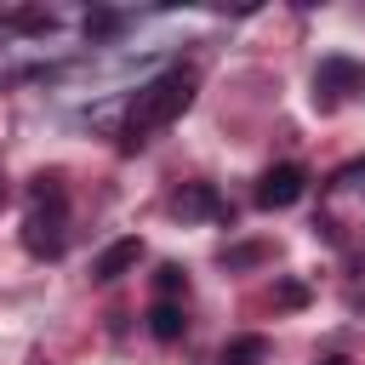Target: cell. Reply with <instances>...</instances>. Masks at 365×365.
<instances>
[{
	"instance_id": "obj_3",
	"label": "cell",
	"mask_w": 365,
	"mask_h": 365,
	"mask_svg": "<svg viewBox=\"0 0 365 365\" xmlns=\"http://www.w3.org/2000/svg\"><path fill=\"white\" fill-rule=\"evenodd\" d=\"M302 188H308V171L285 160V165L262 171V182H257V205H262V211H285V205L302 200Z\"/></svg>"
},
{
	"instance_id": "obj_7",
	"label": "cell",
	"mask_w": 365,
	"mask_h": 365,
	"mask_svg": "<svg viewBox=\"0 0 365 365\" xmlns=\"http://www.w3.org/2000/svg\"><path fill=\"white\" fill-rule=\"evenodd\" d=\"M354 80H359V68L342 63V57H331V63H319V80H314V86H319L325 97H336V86H354Z\"/></svg>"
},
{
	"instance_id": "obj_9",
	"label": "cell",
	"mask_w": 365,
	"mask_h": 365,
	"mask_svg": "<svg viewBox=\"0 0 365 365\" xmlns=\"http://www.w3.org/2000/svg\"><path fill=\"white\" fill-rule=\"evenodd\" d=\"M154 285H160V302H171V297H177V291H182V268H177V262H165V268H160V279H154Z\"/></svg>"
},
{
	"instance_id": "obj_8",
	"label": "cell",
	"mask_w": 365,
	"mask_h": 365,
	"mask_svg": "<svg viewBox=\"0 0 365 365\" xmlns=\"http://www.w3.org/2000/svg\"><path fill=\"white\" fill-rule=\"evenodd\" d=\"M177 211H217V194H211V188H188V194L177 200Z\"/></svg>"
},
{
	"instance_id": "obj_5",
	"label": "cell",
	"mask_w": 365,
	"mask_h": 365,
	"mask_svg": "<svg viewBox=\"0 0 365 365\" xmlns=\"http://www.w3.org/2000/svg\"><path fill=\"white\" fill-rule=\"evenodd\" d=\"M268 359V336H234L222 342V365H262Z\"/></svg>"
},
{
	"instance_id": "obj_11",
	"label": "cell",
	"mask_w": 365,
	"mask_h": 365,
	"mask_svg": "<svg viewBox=\"0 0 365 365\" xmlns=\"http://www.w3.org/2000/svg\"><path fill=\"white\" fill-rule=\"evenodd\" d=\"M319 365H354V359H348V354H325Z\"/></svg>"
},
{
	"instance_id": "obj_1",
	"label": "cell",
	"mask_w": 365,
	"mask_h": 365,
	"mask_svg": "<svg viewBox=\"0 0 365 365\" xmlns=\"http://www.w3.org/2000/svg\"><path fill=\"white\" fill-rule=\"evenodd\" d=\"M188 103H194V68H165V74H154V80L137 91L131 114H125V137H131V143H143L148 131L171 125Z\"/></svg>"
},
{
	"instance_id": "obj_6",
	"label": "cell",
	"mask_w": 365,
	"mask_h": 365,
	"mask_svg": "<svg viewBox=\"0 0 365 365\" xmlns=\"http://www.w3.org/2000/svg\"><path fill=\"white\" fill-rule=\"evenodd\" d=\"M148 331H154L160 342H177V336H182V308H177V302H154V308H148Z\"/></svg>"
},
{
	"instance_id": "obj_2",
	"label": "cell",
	"mask_w": 365,
	"mask_h": 365,
	"mask_svg": "<svg viewBox=\"0 0 365 365\" xmlns=\"http://www.w3.org/2000/svg\"><path fill=\"white\" fill-rule=\"evenodd\" d=\"M23 245L34 257H57L63 251V188L51 177H40V188H34V211L23 222Z\"/></svg>"
},
{
	"instance_id": "obj_4",
	"label": "cell",
	"mask_w": 365,
	"mask_h": 365,
	"mask_svg": "<svg viewBox=\"0 0 365 365\" xmlns=\"http://www.w3.org/2000/svg\"><path fill=\"white\" fill-rule=\"evenodd\" d=\"M137 262H143V240H131V234H125V240L103 245V257L91 262V279H103V285H108V279H120V274H125V268H137Z\"/></svg>"
},
{
	"instance_id": "obj_10",
	"label": "cell",
	"mask_w": 365,
	"mask_h": 365,
	"mask_svg": "<svg viewBox=\"0 0 365 365\" xmlns=\"http://www.w3.org/2000/svg\"><path fill=\"white\" fill-rule=\"evenodd\" d=\"M11 29H51V11H6Z\"/></svg>"
}]
</instances>
